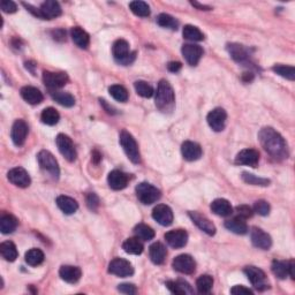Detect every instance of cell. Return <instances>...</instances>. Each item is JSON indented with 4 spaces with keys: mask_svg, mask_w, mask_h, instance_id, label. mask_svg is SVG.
Returning a JSON list of instances; mask_svg holds the SVG:
<instances>
[{
    "mask_svg": "<svg viewBox=\"0 0 295 295\" xmlns=\"http://www.w3.org/2000/svg\"><path fill=\"white\" fill-rule=\"evenodd\" d=\"M258 139L262 147L267 154L277 160L286 159L288 157V149L283 137L271 127H264L258 133Z\"/></svg>",
    "mask_w": 295,
    "mask_h": 295,
    "instance_id": "cell-1",
    "label": "cell"
},
{
    "mask_svg": "<svg viewBox=\"0 0 295 295\" xmlns=\"http://www.w3.org/2000/svg\"><path fill=\"white\" fill-rule=\"evenodd\" d=\"M175 104L174 90L166 80H162L158 83L156 93V106L162 112H171Z\"/></svg>",
    "mask_w": 295,
    "mask_h": 295,
    "instance_id": "cell-2",
    "label": "cell"
},
{
    "mask_svg": "<svg viewBox=\"0 0 295 295\" xmlns=\"http://www.w3.org/2000/svg\"><path fill=\"white\" fill-rule=\"evenodd\" d=\"M24 6L35 17L43 19V20H53V19L61 15V7L59 3L55 2V0H48V2L43 3L40 9H35L34 6L28 5V4H24Z\"/></svg>",
    "mask_w": 295,
    "mask_h": 295,
    "instance_id": "cell-3",
    "label": "cell"
},
{
    "mask_svg": "<svg viewBox=\"0 0 295 295\" xmlns=\"http://www.w3.org/2000/svg\"><path fill=\"white\" fill-rule=\"evenodd\" d=\"M112 53L117 63L124 65V66H128L136 58V52L130 51L128 42L125 40H118L114 42Z\"/></svg>",
    "mask_w": 295,
    "mask_h": 295,
    "instance_id": "cell-4",
    "label": "cell"
},
{
    "mask_svg": "<svg viewBox=\"0 0 295 295\" xmlns=\"http://www.w3.org/2000/svg\"><path fill=\"white\" fill-rule=\"evenodd\" d=\"M119 141H120L121 147L124 149L125 154L127 155L130 162L134 164H139L141 162L140 149L132 134L128 133L127 130H122L120 137H119Z\"/></svg>",
    "mask_w": 295,
    "mask_h": 295,
    "instance_id": "cell-5",
    "label": "cell"
},
{
    "mask_svg": "<svg viewBox=\"0 0 295 295\" xmlns=\"http://www.w3.org/2000/svg\"><path fill=\"white\" fill-rule=\"evenodd\" d=\"M136 196L141 203L145 205H150L158 201L162 194H160V190L157 187L152 186L151 183L141 182L136 187Z\"/></svg>",
    "mask_w": 295,
    "mask_h": 295,
    "instance_id": "cell-6",
    "label": "cell"
},
{
    "mask_svg": "<svg viewBox=\"0 0 295 295\" xmlns=\"http://www.w3.org/2000/svg\"><path fill=\"white\" fill-rule=\"evenodd\" d=\"M37 160L42 170L48 172V173L50 175H52L55 179L59 178L60 170H59L58 162H57L55 156H53L51 152L48 150L40 151V154L37 155Z\"/></svg>",
    "mask_w": 295,
    "mask_h": 295,
    "instance_id": "cell-7",
    "label": "cell"
},
{
    "mask_svg": "<svg viewBox=\"0 0 295 295\" xmlns=\"http://www.w3.org/2000/svg\"><path fill=\"white\" fill-rule=\"evenodd\" d=\"M109 272L111 274L120 278L130 277L134 273V267L129 260L125 258H114L109 264Z\"/></svg>",
    "mask_w": 295,
    "mask_h": 295,
    "instance_id": "cell-8",
    "label": "cell"
},
{
    "mask_svg": "<svg viewBox=\"0 0 295 295\" xmlns=\"http://www.w3.org/2000/svg\"><path fill=\"white\" fill-rule=\"evenodd\" d=\"M244 273L249 279V281L251 282V285L258 290H265L269 288V282H267L266 275L258 267L256 266H247L244 269Z\"/></svg>",
    "mask_w": 295,
    "mask_h": 295,
    "instance_id": "cell-9",
    "label": "cell"
},
{
    "mask_svg": "<svg viewBox=\"0 0 295 295\" xmlns=\"http://www.w3.org/2000/svg\"><path fill=\"white\" fill-rule=\"evenodd\" d=\"M56 142L60 154L63 155L68 162H74L78 155H76L74 143H73L71 137L65 135V134H59V135L57 136Z\"/></svg>",
    "mask_w": 295,
    "mask_h": 295,
    "instance_id": "cell-10",
    "label": "cell"
},
{
    "mask_svg": "<svg viewBox=\"0 0 295 295\" xmlns=\"http://www.w3.org/2000/svg\"><path fill=\"white\" fill-rule=\"evenodd\" d=\"M172 266H173V269L175 271L183 274H191L196 270V263H195L194 258L191 257L190 255L187 254L177 256V257L173 259Z\"/></svg>",
    "mask_w": 295,
    "mask_h": 295,
    "instance_id": "cell-11",
    "label": "cell"
},
{
    "mask_svg": "<svg viewBox=\"0 0 295 295\" xmlns=\"http://www.w3.org/2000/svg\"><path fill=\"white\" fill-rule=\"evenodd\" d=\"M226 119H227V113L221 107H217V109L212 110L208 114V117H206L210 128L214 130V132H221V130H224Z\"/></svg>",
    "mask_w": 295,
    "mask_h": 295,
    "instance_id": "cell-12",
    "label": "cell"
},
{
    "mask_svg": "<svg viewBox=\"0 0 295 295\" xmlns=\"http://www.w3.org/2000/svg\"><path fill=\"white\" fill-rule=\"evenodd\" d=\"M43 81L44 84L49 89L58 90L63 88L68 82V76L66 73H53V72H44L43 73Z\"/></svg>",
    "mask_w": 295,
    "mask_h": 295,
    "instance_id": "cell-13",
    "label": "cell"
},
{
    "mask_svg": "<svg viewBox=\"0 0 295 295\" xmlns=\"http://www.w3.org/2000/svg\"><path fill=\"white\" fill-rule=\"evenodd\" d=\"M29 133V127L27 125V122L22 119H19L13 124L12 132H11V137H12L13 143L17 145V147H21V145L25 144L27 140V136H28Z\"/></svg>",
    "mask_w": 295,
    "mask_h": 295,
    "instance_id": "cell-14",
    "label": "cell"
},
{
    "mask_svg": "<svg viewBox=\"0 0 295 295\" xmlns=\"http://www.w3.org/2000/svg\"><path fill=\"white\" fill-rule=\"evenodd\" d=\"M10 182H12L14 186L20 187V188H27L32 183V179H30L28 172L22 167H14L7 174Z\"/></svg>",
    "mask_w": 295,
    "mask_h": 295,
    "instance_id": "cell-15",
    "label": "cell"
},
{
    "mask_svg": "<svg viewBox=\"0 0 295 295\" xmlns=\"http://www.w3.org/2000/svg\"><path fill=\"white\" fill-rule=\"evenodd\" d=\"M165 240L172 248H182L188 242V233L185 229H172L165 234Z\"/></svg>",
    "mask_w": 295,
    "mask_h": 295,
    "instance_id": "cell-16",
    "label": "cell"
},
{
    "mask_svg": "<svg viewBox=\"0 0 295 295\" xmlns=\"http://www.w3.org/2000/svg\"><path fill=\"white\" fill-rule=\"evenodd\" d=\"M251 242L256 248L263 249V250H269L272 246V239L271 236L264 232L263 229L258 227H252L250 232Z\"/></svg>",
    "mask_w": 295,
    "mask_h": 295,
    "instance_id": "cell-17",
    "label": "cell"
},
{
    "mask_svg": "<svg viewBox=\"0 0 295 295\" xmlns=\"http://www.w3.org/2000/svg\"><path fill=\"white\" fill-rule=\"evenodd\" d=\"M259 162V152L255 149H244L235 157L236 165H247L256 167Z\"/></svg>",
    "mask_w": 295,
    "mask_h": 295,
    "instance_id": "cell-18",
    "label": "cell"
},
{
    "mask_svg": "<svg viewBox=\"0 0 295 295\" xmlns=\"http://www.w3.org/2000/svg\"><path fill=\"white\" fill-rule=\"evenodd\" d=\"M183 58L190 66H196L203 56V49L196 44H185L181 49Z\"/></svg>",
    "mask_w": 295,
    "mask_h": 295,
    "instance_id": "cell-19",
    "label": "cell"
},
{
    "mask_svg": "<svg viewBox=\"0 0 295 295\" xmlns=\"http://www.w3.org/2000/svg\"><path fill=\"white\" fill-rule=\"evenodd\" d=\"M152 218L162 226H170L173 223V212L168 205L158 204L152 211Z\"/></svg>",
    "mask_w": 295,
    "mask_h": 295,
    "instance_id": "cell-20",
    "label": "cell"
},
{
    "mask_svg": "<svg viewBox=\"0 0 295 295\" xmlns=\"http://www.w3.org/2000/svg\"><path fill=\"white\" fill-rule=\"evenodd\" d=\"M189 217L190 219L193 220V223L197 226L198 228L206 233L208 235H214L216 234V226L212 224V221L208 219L203 214L198 213V212H189Z\"/></svg>",
    "mask_w": 295,
    "mask_h": 295,
    "instance_id": "cell-21",
    "label": "cell"
},
{
    "mask_svg": "<svg viewBox=\"0 0 295 295\" xmlns=\"http://www.w3.org/2000/svg\"><path fill=\"white\" fill-rule=\"evenodd\" d=\"M182 157L188 162H195L202 157V148L196 142L186 141L181 147Z\"/></svg>",
    "mask_w": 295,
    "mask_h": 295,
    "instance_id": "cell-22",
    "label": "cell"
},
{
    "mask_svg": "<svg viewBox=\"0 0 295 295\" xmlns=\"http://www.w3.org/2000/svg\"><path fill=\"white\" fill-rule=\"evenodd\" d=\"M107 182H109L110 188H112L113 190H121L128 185V175L122 171L114 170L110 172L109 177H107Z\"/></svg>",
    "mask_w": 295,
    "mask_h": 295,
    "instance_id": "cell-23",
    "label": "cell"
},
{
    "mask_svg": "<svg viewBox=\"0 0 295 295\" xmlns=\"http://www.w3.org/2000/svg\"><path fill=\"white\" fill-rule=\"evenodd\" d=\"M59 275L68 283H75L80 280L82 275V271L79 266L73 265H63L59 270Z\"/></svg>",
    "mask_w": 295,
    "mask_h": 295,
    "instance_id": "cell-24",
    "label": "cell"
},
{
    "mask_svg": "<svg viewBox=\"0 0 295 295\" xmlns=\"http://www.w3.org/2000/svg\"><path fill=\"white\" fill-rule=\"evenodd\" d=\"M20 93H21V97L24 98L27 103H29V104L32 105L41 104L44 99L43 94H42L41 91L35 87H30V86L24 87Z\"/></svg>",
    "mask_w": 295,
    "mask_h": 295,
    "instance_id": "cell-25",
    "label": "cell"
},
{
    "mask_svg": "<svg viewBox=\"0 0 295 295\" xmlns=\"http://www.w3.org/2000/svg\"><path fill=\"white\" fill-rule=\"evenodd\" d=\"M149 255H150L152 262L157 265H160V264L165 262L167 250L162 242H155L149 248Z\"/></svg>",
    "mask_w": 295,
    "mask_h": 295,
    "instance_id": "cell-26",
    "label": "cell"
},
{
    "mask_svg": "<svg viewBox=\"0 0 295 295\" xmlns=\"http://www.w3.org/2000/svg\"><path fill=\"white\" fill-rule=\"evenodd\" d=\"M225 227L227 228L228 231H231L239 235H243L248 232V225L246 223V219H243V218H241L239 216L235 218H232V219L226 220Z\"/></svg>",
    "mask_w": 295,
    "mask_h": 295,
    "instance_id": "cell-27",
    "label": "cell"
},
{
    "mask_svg": "<svg viewBox=\"0 0 295 295\" xmlns=\"http://www.w3.org/2000/svg\"><path fill=\"white\" fill-rule=\"evenodd\" d=\"M212 210V212L217 216L220 217H227L231 216L233 212V208L227 200L225 198H217L211 203V206H210Z\"/></svg>",
    "mask_w": 295,
    "mask_h": 295,
    "instance_id": "cell-28",
    "label": "cell"
},
{
    "mask_svg": "<svg viewBox=\"0 0 295 295\" xmlns=\"http://www.w3.org/2000/svg\"><path fill=\"white\" fill-rule=\"evenodd\" d=\"M57 205L58 208L66 214H73L78 211L79 204L74 198L70 196H65V195H60L57 197Z\"/></svg>",
    "mask_w": 295,
    "mask_h": 295,
    "instance_id": "cell-29",
    "label": "cell"
},
{
    "mask_svg": "<svg viewBox=\"0 0 295 295\" xmlns=\"http://www.w3.org/2000/svg\"><path fill=\"white\" fill-rule=\"evenodd\" d=\"M71 36L74 43L78 45L80 49H87L90 44V37L87 32H84L80 27H74L71 30Z\"/></svg>",
    "mask_w": 295,
    "mask_h": 295,
    "instance_id": "cell-30",
    "label": "cell"
},
{
    "mask_svg": "<svg viewBox=\"0 0 295 295\" xmlns=\"http://www.w3.org/2000/svg\"><path fill=\"white\" fill-rule=\"evenodd\" d=\"M227 50L229 55L236 63H246L249 60V51L243 45L240 44H228Z\"/></svg>",
    "mask_w": 295,
    "mask_h": 295,
    "instance_id": "cell-31",
    "label": "cell"
},
{
    "mask_svg": "<svg viewBox=\"0 0 295 295\" xmlns=\"http://www.w3.org/2000/svg\"><path fill=\"white\" fill-rule=\"evenodd\" d=\"M166 287L173 294L186 295L194 293V289L191 288V286L185 280H170L166 282Z\"/></svg>",
    "mask_w": 295,
    "mask_h": 295,
    "instance_id": "cell-32",
    "label": "cell"
},
{
    "mask_svg": "<svg viewBox=\"0 0 295 295\" xmlns=\"http://www.w3.org/2000/svg\"><path fill=\"white\" fill-rule=\"evenodd\" d=\"M122 249L130 255H141L144 247L139 237H129L122 243Z\"/></svg>",
    "mask_w": 295,
    "mask_h": 295,
    "instance_id": "cell-33",
    "label": "cell"
},
{
    "mask_svg": "<svg viewBox=\"0 0 295 295\" xmlns=\"http://www.w3.org/2000/svg\"><path fill=\"white\" fill-rule=\"evenodd\" d=\"M18 227V219L12 214H4L0 218V231L3 234H11Z\"/></svg>",
    "mask_w": 295,
    "mask_h": 295,
    "instance_id": "cell-34",
    "label": "cell"
},
{
    "mask_svg": "<svg viewBox=\"0 0 295 295\" xmlns=\"http://www.w3.org/2000/svg\"><path fill=\"white\" fill-rule=\"evenodd\" d=\"M0 254H2L3 257L6 260H9V262H14L19 256L17 246H15L12 241H5V242L0 244Z\"/></svg>",
    "mask_w": 295,
    "mask_h": 295,
    "instance_id": "cell-35",
    "label": "cell"
},
{
    "mask_svg": "<svg viewBox=\"0 0 295 295\" xmlns=\"http://www.w3.org/2000/svg\"><path fill=\"white\" fill-rule=\"evenodd\" d=\"M25 259L30 266H38L44 262V252L41 249L33 248L26 252Z\"/></svg>",
    "mask_w": 295,
    "mask_h": 295,
    "instance_id": "cell-36",
    "label": "cell"
},
{
    "mask_svg": "<svg viewBox=\"0 0 295 295\" xmlns=\"http://www.w3.org/2000/svg\"><path fill=\"white\" fill-rule=\"evenodd\" d=\"M53 101H56L58 104L65 107H72L75 105V98L74 96H72L68 93H64V91H53L52 93Z\"/></svg>",
    "mask_w": 295,
    "mask_h": 295,
    "instance_id": "cell-37",
    "label": "cell"
},
{
    "mask_svg": "<svg viewBox=\"0 0 295 295\" xmlns=\"http://www.w3.org/2000/svg\"><path fill=\"white\" fill-rule=\"evenodd\" d=\"M60 116L58 113V111L53 107H48L45 109L43 112L41 114V120L43 124L48 125V126H55L59 122Z\"/></svg>",
    "mask_w": 295,
    "mask_h": 295,
    "instance_id": "cell-38",
    "label": "cell"
},
{
    "mask_svg": "<svg viewBox=\"0 0 295 295\" xmlns=\"http://www.w3.org/2000/svg\"><path fill=\"white\" fill-rule=\"evenodd\" d=\"M134 233H135L136 237H139L142 241H150L155 237V231L150 226L145 224H139L134 228Z\"/></svg>",
    "mask_w": 295,
    "mask_h": 295,
    "instance_id": "cell-39",
    "label": "cell"
},
{
    "mask_svg": "<svg viewBox=\"0 0 295 295\" xmlns=\"http://www.w3.org/2000/svg\"><path fill=\"white\" fill-rule=\"evenodd\" d=\"M182 35L186 40L191 41V42H201L204 40V35H203L201 30L198 29L197 27L190 26V25L185 26V28H183L182 30Z\"/></svg>",
    "mask_w": 295,
    "mask_h": 295,
    "instance_id": "cell-40",
    "label": "cell"
},
{
    "mask_svg": "<svg viewBox=\"0 0 295 295\" xmlns=\"http://www.w3.org/2000/svg\"><path fill=\"white\" fill-rule=\"evenodd\" d=\"M129 9L132 12L140 18H148L150 15V7L144 2H132L129 4Z\"/></svg>",
    "mask_w": 295,
    "mask_h": 295,
    "instance_id": "cell-41",
    "label": "cell"
},
{
    "mask_svg": "<svg viewBox=\"0 0 295 295\" xmlns=\"http://www.w3.org/2000/svg\"><path fill=\"white\" fill-rule=\"evenodd\" d=\"M213 286V279L211 275L209 274H203L196 281V287L198 293L201 294H209L211 292Z\"/></svg>",
    "mask_w": 295,
    "mask_h": 295,
    "instance_id": "cell-42",
    "label": "cell"
},
{
    "mask_svg": "<svg viewBox=\"0 0 295 295\" xmlns=\"http://www.w3.org/2000/svg\"><path fill=\"white\" fill-rule=\"evenodd\" d=\"M271 270L275 277L279 279H286L288 275V262L283 260H273L271 265Z\"/></svg>",
    "mask_w": 295,
    "mask_h": 295,
    "instance_id": "cell-43",
    "label": "cell"
},
{
    "mask_svg": "<svg viewBox=\"0 0 295 295\" xmlns=\"http://www.w3.org/2000/svg\"><path fill=\"white\" fill-rule=\"evenodd\" d=\"M109 93L118 102L125 103L128 101V91L120 84H113L109 88Z\"/></svg>",
    "mask_w": 295,
    "mask_h": 295,
    "instance_id": "cell-44",
    "label": "cell"
},
{
    "mask_svg": "<svg viewBox=\"0 0 295 295\" xmlns=\"http://www.w3.org/2000/svg\"><path fill=\"white\" fill-rule=\"evenodd\" d=\"M275 74L281 76L283 79L289 80V81H294L295 80V68L293 66H286V65H275L272 67Z\"/></svg>",
    "mask_w": 295,
    "mask_h": 295,
    "instance_id": "cell-45",
    "label": "cell"
},
{
    "mask_svg": "<svg viewBox=\"0 0 295 295\" xmlns=\"http://www.w3.org/2000/svg\"><path fill=\"white\" fill-rule=\"evenodd\" d=\"M157 24L160 27H163V28H168L172 30H177L179 26V22L175 20L172 15L165 13L158 15V18H157Z\"/></svg>",
    "mask_w": 295,
    "mask_h": 295,
    "instance_id": "cell-46",
    "label": "cell"
},
{
    "mask_svg": "<svg viewBox=\"0 0 295 295\" xmlns=\"http://www.w3.org/2000/svg\"><path fill=\"white\" fill-rule=\"evenodd\" d=\"M134 88H135L137 95L143 98H150L154 95V88L145 81H136L134 83Z\"/></svg>",
    "mask_w": 295,
    "mask_h": 295,
    "instance_id": "cell-47",
    "label": "cell"
},
{
    "mask_svg": "<svg viewBox=\"0 0 295 295\" xmlns=\"http://www.w3.org/2000/svg\"><path fill=\"white\" fill-rule=\"evenodd\" d=\"M242 180L246 183H248V185H252V186L266 187V186H269V183H270V180L256 177V175L251 174V173H248V172H243V173H242Z\"/></svg>",
    "mask_w": 295,
    "mask_h": 295,
    "instance_id": "cell-48",
    "label": "cell"
},
{
    "mask_svg": "<svg viewBox=\"0 0 295 295\" xmlns=\"http://www.w3.org/2000/svg\"><path fill=\"white\" fill-rule=\"evenodd\" d=\"M254 211L258 213L259 216H267L270 213V204L266 201L259 200L255 202L254 205Z\"/></svg>",
    "mask_w": 295,
    "mask_h": 295,
    "instance_id": "cell-49",
    "label": "cell"
},
{
    "mask_svg": "<svg viewBox=\"0 0 295 295\" xmlns=\"http://www.w3.org/2000/svg\"><path fill=\"white\" fill-rule=\"evenodd\" d=\"M236 212L239 217L243 218V219H248V218L252 217V214H254V210L248 205H239L236 206Z\"/></svg>",
    "mask_w": 295,
    "mask_h": 295,
    "instance_id": "cell-50",
    "label": "cell"
},
{
    "mask_svg": "<svg viewBox=\"0 0 295 295\" xmlns=\"http://www.w3.org/2000/svg\"><path fill=\"white\" fill-rule=\"evenodd\" d=\"M0 7H2L3 12H5L7 14H13L18 11L17 4L14 2H11V0H3V2L0 3Z\"/></svg>",
    "mask_w": 295,
    "mask_h": 295,
    "instance_id": "cell-51",
    "label": "cell"
},
{
    "mask_svg": "<svg viewBox=\"0 0 295 295\" xmlns=\"http://www.w3.org/2000/svg\"><path fill=\"white\" fill-rule=\"evenodd\" d=\"M87 205L90 210L96 211V210H97L98 206H99V198H98L97 195H96L95 193H90L89 195H88V196H87Z\"/></svg>",
    "mask_w": 295,
    "mask_h": 295,
    "instance_id": "cell-52",
    "label": "cell"
},
{
    "mask_svg": "<svg viewBox=\"0 0 295 295\" xmlns=\"http://www.w3.org/2000/svg\"><path fill=\"white\" fill-rule=\"evenodd\" d=\"M118 290L120 293H124V294H136L137 293V289L136 287L133 285V283H121V285L118 286Z\"/></svg>",
    "mask_w": 295,
    "mask_h": 295,
    "instance_id": "cell-53",
    "label": "cell"
},
{
    "mask_svg": "<svg viewBox=\"0 0 295 295\" xmlns=\"http://www.w3.org/2000/svg\"><path fill=\"white\" fill-rule=\"evenodd\" d=\"M231 293L234 294V295H252V293L254 292L242 285H236L231 289Z\"/></svg>",
    "mask_w": 295,
    "mask_h": 295,
    "instance_id": "cell-54",
    "label": "cell"
},
{
    "mask_svg": "<svg viewBox=\"0 0 295 295\" xmlns=\"http://www.w3.org/2000/svg\"><path fill=\"white\" fill-rule=\"evenodd\" d=\"M182 65L181 63H179V61H172L167 65V70L170 71L171 73H178L180 70H181Z\"/></svg>",
    "mask_w": 295,
    "mask_h": 295,
    "instance_id": "cell-55",
    "label": "cell"
},
{
    "mask_svg": "<svg viewBox=\"0 0 295 295\" xmlns=\"http://www.w3.org/2000/svg\"><path fill=\"white\" fill-rule=\"evenodd\" d=\"M294 269H295V263H294L293 259H290V260H288V275L292 279L295 278Z\"/></svg>",
    "mask_w": 295,
    "mask_h": 295,
    "instance_id": "cell-56",
    "label": "cell"
},
{
    "mask_svg": "<svg viewBox=\"0 0 295 295\" xmlns=\"http://www.w3.org/2000/svg\"><path fill=\"white\" fill-rule=\"evenodd\" d=\"M190 4H191V5H193V6L197 7V9H198V10H201V11H210V10H211V7L205 6V5H201V4H198V3H196V2H191Z\"/></svg>",
    "mask_w": 295,
    "mask_h": 295,
    "instance_id": "cell-57",
    "label": "cell"
},
{
    "mask_svg": "<svg viewBox=\"0 0 295 295\" xmlns=\"http://www.w3.org/2000/svg\"><path fill=\"white\" fill-rule=\"evenodd\" d=\"M101 104H102V105H104V107L106 109L107 112H109V113H112V114L114 113V111H113L112 107L107 105V104H106V101H104V99H101Z\"/></svg>",
    "mask_w": 295,
    "mask_h": 295,
    "instance_id": "cell-58",
    "label": "cell"
},
{
    "mask_svg": "<svg viewBox=\"0 0 295 295\" xmlns=\"http://www.w3.org/2000/svg\"><path fill=\"white\" fill-rule=\"evenodd\" d=\"M93 157H94V160H95V163H96V164H98V163H99V160H101V158H102L101 155H99L97 151H94Z\"/></svg>",
    "mask_w": 295,
    "mask_h": 295,
    "instance_id": "cell-59",
    "label": "cell"
}]
</instances>
